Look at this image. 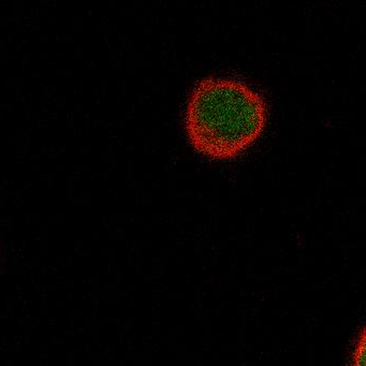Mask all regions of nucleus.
I'll list each match as a JSON object with an SVG mask.
<instances>
[{
    "mask_svg": "<svg viewBox=\"0 0 366 366\" xmlns=\"http://www.w3.org/2000/svg\"><path fill=\"white\" fill-rule=\"evenodd\" d=\"M267 119V102L258 91L237 79L209 76L190 93L185 128L197 152L229 159L258 140Z\"/></svg>",
    "mask_w": 366,
    "mask_h": 366,
    "instance_id": "f257e3e1",
    "label": "nucleus"
},
{
    "mask_svg": "<svg viewBox=\"0 0 366 366\" xmlns=\"http://www.w3.org/2000/svg\"><path fill=\"white\" fill-rule=\"evenodd\" d=\"M350 366H365V331L364 330H362L355 342Z\"/></svg>",
    "mask_w": 366,
    "mask_h": 366,
    "instance_id": "f03ea898",
    "label": "nucleus"
}]
</instances>
